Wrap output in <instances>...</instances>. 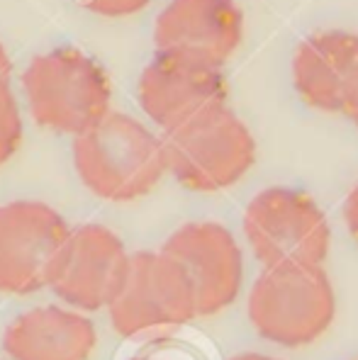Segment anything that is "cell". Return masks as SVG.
<instances>
[{"label": "cell", "instance_id": "11", "mask_svg": "<svg viewBox=\"0 0 358 360\" xmlns=\"http://www.w3.org/2000/svg\"><path fill=\"white\" fill-rule=\"evenodd\" d=\"M246 20L236 0H168L154 25L156 51L224 66L244 41Z\"/></svg>", "mask_w": 358, "mask_h": 360}, {"label": "cell", "instance_id": "21", "mask_svg": "<svg viewBox=\"0 0 358 360\" xmlns=\"http://www.w3.org/2000/svg\"><path fill=\"white\" fill-rule=\"evenodd\" d=\"M356 360H358V358H356Z\"/></svg>", "mask_w": 358, "mask_h": 360}, {"label": "cell", "instance_id": "16", "mask_svg": "<svg viewBox=\"0 0 358 360\" xmlns=\"http://www.w3.org/2000/svg\"><path fill=\"white\" fill-rule=\"evenodd\" d=\"M76 3L100 18H129L151 5V0H76Z\"/></svg>", "mask_w": 358, "mask_h": 360}, {"label": "cell", "instance_id": "8", "mask_svg": "<svg viewBox=\"0 0 358 360\" xmlns=\"http://www.w3.org/2000/svg\"><path fill=\"white\" fill-rule=\"evenodd\" d=\"M161 251L186 273L198 316L227 309L244 288V253L234 234L219 221H188L178 226Z\"/></svg>", "mask_w": 358, "mask_h": 360}, {"label": "cell", "instance_id": "14", "mask_svg": "<svg viewBox=\"0 0 358 360\" xmlns=\"http://www.w3.org/2000/svg\"><path fill=\"white\" fill-rule=\"evenodd\" d=\"M23 136V112H20L13 88H10V78H5V81H0V166L18 153Z\"/></svg>", "mask_w": 358, "mask_h": 360}, {"label": "cell", "instance_id": "13", "mask_svg": "<svg viewBox=\"0 0 358 360\" xmlns=\"http://www.w3.org/2000/svg\"><path fill=\"white\" fill-rule=\"evenodd\" d=\"M96 341V326L81 311L37 307L5 329L3 351L13 360H88Z\"/></svg>", "mask_w": 358, "mask_h": 360}, {"label": "cell", "instance_id": "17", "mask_svg": "<svg viewBox=\"0 0 358 360\" xmlns=\"http://www.w3.org/2000/svg\"><path fill=\"white\" fill-rule=\"evenodd\" d=\"M344 221H346L349 234L358 241V185L351 190L349 198H346V202H344Z\"/></svg>", "mask_w": 358, "mask_h": 360}, {"label": "cell", "instance_id": "5", "mask_svg": "<svg viewBox=\"0 0 358 360\" xmlns=\"http://www.w3.org/2000/svg\"><path fill=\"white\" fill-rule=\"evenodd\" d=\"M244 236L263 268L324 266L331 226L312 195L273 185L246 205Z\"/></svg>", "mask_w": 358, "mask_h": 360}, {"label": "cell", "instance_id": "10", "mask_svg": "<svg viewBox=\"0 0 358 360\" xmlns=\"http://www.w3.org/2000/svg\"><path fill=\"white\" fill-rule=\"evenodd\" d=\"M66 234V219L46 202L0 205V292L32 295L46 288Z\"/></svg>", "mask_w": 358, "mask_h": 360}, {"label": "cell", "instance_id": "9", "mask_svg": "<svg viewBox=\"0 0 358 360\" xmlns=\"http://www.w3.org/2000/svg\"><path fill=\"white\" fill-rule=\"evenodd\" d=\"M127 263L129 253L124 241L113 229L103 224H81L68 229L51 263L46 288L73 309H108Z\"/></svg>", "mask_w": 358, "mask_h": 360}, {"label": "cell", "instance_id": "2", "mask_svg": "<svg viewBox=\"0 0 358 360\" xmlns=\"http://www.w3.org/2000/svg\"><path fill=\"white\" fill-rule=\"evenodd\" d=\"M23 90L37 124L71 136L98 124L113 100L105 68L73 46L34 56L23 73Z\"/></svg>", "mask_w": 358, "mask_h": 360}, {"label": "cell", "instance_id": "6", "mask_svg": "<svg viewBox=\"0 0 358 360\" xmlns=\"http://www.w3.org/2000/svg\"><path fill=\"white\" fill-rule=\"evenodd\" d=\"M108 314L113 329L124 338L183 326L198 316L186 273L163 251L132 253Z\"/></svg>", "mask_w": 358, "mask_h": 360}, {"label": "cell", "instance_id": "18", "mask_svg": "<svg viewBox=\"0 0 358 360\" xmlns=\"http://www.w3.org/2000/svg\"><path fill=\"white\" fill-rule=\"evenodd\" d=\"M10 71H13V61H10L8 49H5L3 41H0V81L10 78Z\"/></svg>", "mask_w": 358, "mask_h": 360}, {"label": "cell", "instance_id": "1", "mask_svg": "<svg viewBox=\"0 0 358 360\" xmlns=\"http://www.w3.org/2000/svg\"><path fill=\"white\" fill-rule=\"evenodd\" d=\"M73 166L81 183L110 202L144 198L168 173L163 139L124 112H108L73 136Z\"/></svg>", "mask_w": 358, "mask_h": 360}, {"label": "cell", "instance_id": "3", "mask_svg": "<svg viewBox=\"0 0 358 360\" xmlns=\"http://www.w3.org/2000/svg\"><path fill=\"white\" fill-rule=\"evenodd\" d=\"M249 321L261 338L302 348L324 336L336 316V292L324 266L263 268L249 292Z\"/></svg>", "mask_w": 358, "mask_h": 360}, {"label": "cell", "instance_id": "7", "mask_svg": "<svg viewBox=\"0 0 358 360\" xmlns=\"http://www.w3.org/2000/svg\"><path fill=\"white\" fill-rule=\"evenodd\" d=\"M139 105L163 134L215 108L227 105L224 66L176 51H156L139 76Z\"/></svg>", "mask_w": 358, "mask_h": 360}, {"label": "cell", "instance_id": "15", "mask_svg": "<svg viewBox=\"0 0 358 360\" xmlns=\"http://www.w3.org/2000/svg\"><path fill=\"white\" fill-rule=\"evenodd\" d=\"M127 360H198L191 346L178 343L173 338H154L136 348Z\"/></svg>", "mask_w": 358, "mask_h": 360}, {"label": "cell", "instance_id": "12", "mask_svg": "<svg viewBox=\"0 0 358 360\" xmlns=\"http://www.w3.org/2000/svg\"><path fill=\"white\" fill-rule=\"evenodd\" d=\"M293 86L319 112L346 115L358 95V34L324 30L309 34L293 54Z\"/></svg>", "mask_w": 358, "mask_h": 360}, {"label": "cell", "instance_id": "4", "mask_svg": "<svg viewBox=\"0 0 358 360\" xmlns=\"http://www.w3.org/2000/svg\"><path fill=\"white\" fill-rule=\"evenodd\" d=\"M166 171L186 190L217 193L236 185L256 163V139L227 105L166 131Z\"/></svg>", "mask_w": 358, "mask_h": 360}, {"label": "cell", "instance_id": "20", "mask_svg": "<svg viewBox=\"0 0 358 360\" xmlns=\"http://www.w3.org/2000/svg\"><path fill=\"white\" fill-rule=\"evenodd\" d=\"M346 117H349L354 124L358 127V95H356V100H354V105L349 108V112H346Z\"/></svg>", "mask_w": 358, "mask_h": 360}, {"label": "cell", "instance_id": "19", "mask_svg": "<svg viewBox=\"0 0 358 360\" xmlns=\"http://www.w3.org/2000/svg\"><path fill=\"white\" fill-rule=\"evenodd\" d=\"M229 360H281V358H273V356H266V353H236V356H231Z\"/></svg>", "mask_w": 358, "mask_h": 360}]
</instances>
